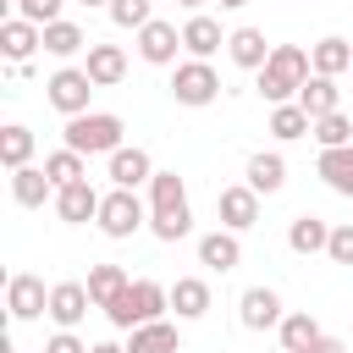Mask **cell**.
<instances>
[{"label":"cell","instance_id":"cell-1","mask_svg":"<svg viewBox=\"0 0 353 353\" xmlns=\"http://www.w3.org/2000/svg\"><path fill=\"white\" fill-rule=\"evenodd\" d=\"M309 50H298V44H276L270 50V61L259 66V94L270 99V105H292V94H303V83H309Z\"/></svg>","mask_w":353,"mask_h":353},{"label":"cell","instance_id":"cell-2","mask_svg":"<svg viewBox=\"0 0 353 353\" xmlns=\"http://www.w3.org/2000/svg\"><path fill=\"white\" fill-rule=\"evenodd\" d=\"M149 193H154V237H160V243L188 237L193 210H188V188H182V176H176V171H154Z\"/></svg>","mask_w":353,"mask_h":353},{"label":"cell","instance_id":"cell-3","mask_svg":"<svg viewBox=\"0 0 353 353\" xmlns=\"http://www.w3.org/2000/svg\"><path fill=\"white\" fill-rule=\"evenodd\" d=\"M160 309H171V287H160V281H132V287H127L116 303H105L110 325H121V331L160 320Z\"/></svg>","mask_w":353,"mask_h":353},{"label":"cell","instance_id":"cell-4","mask_svg":"<svg viewBox=\"0 0 353 353\" xmlns=\"http://www.w3.org/2000/svg\"><path fill=\"white\" fill-rule=\"evenodd\" d=\"M66 149L77 154H116L121 149V116L110 110H83L66 121Z\"/></svg>","mask_w":353,"mask_h":353},{"label":"cell","instance_id":"cell-5","mask_svg":"<svg viewBox=\"0 0 353 353\" xmlns=\"http://www.w3.org/2000/svg\"><path fill=\"white\" fill-rule=\"evenodd\" d=\"M99 232H110V237H132L138 226H143V204H138V193L132 188H110L105 199H99Z\"/></svg>","mask_w":353,"mask_h":353},{"label":"cell","instance_id":"cell-6","mask_svg":"<svg viewBox=\"0 0 353 353\" xmlns=\"http://www.w3.org/2000/svg\"><path fill=\"white\" fill-rule=\"evenodd\" d=\"M171 94H176V105H210L221 94V77H215L210 61H182L176 77H171Z\"/></svg>","mask_w":353,"mask_h":353},{"label":"cell","instance_id":"cell-7","mask_svg":"<svg viewBox=\"0 0 353 353\" xmlns=\"http://www.w3.org/2000/svg\"><path fill=\"white\" fill-rule=\"evenodd\" d=\"M44 88H50V105H55V110L83 116V110H88V94H94V77H88L83 66H61V72H55Z\"/></svg>","mask_w":353,"mask_h":353},{"label":"cell","instance_id":"cell-8","mask_svg":"<svg viewBox=\"0 0 353 353\" xmlns=\"http://www.w3.org/2000/svg\"><path fill=\"white\" fill-rule=\"evenodd\" d=\"M6 309H11V320L50 314V292H44V281H39V276H28V270H17V276L6 281Z\"/></svg>","mask_w":353,"mask_h":353},{"label":"cell","instance_id":"cell-9","mask_svg":"<svg viewBox=\"0 0 353 353\" xmlns=\"http://www.w3.org/2000/svg\"><path fill=\"white\" fill-rule=\"evenodd\" d=\"M215 210H221L226 232H243V226H254V221H259V193H254L248 182H237V188H221Z\"/></svg>","mask_w":353,"mask_h":353},{"label":"cell","instance_id":"cell-10","mask_svg":"<svg viewBox=\"0 0 353 353\" xmlns=\"http://www.w3.org/2000/svg\"><path fill=\"white\" fill-rule=\"evenodd\" d=\"M88 281H61V287H50V320L61 325V331H72L83 314H88Z\"/></svg>","mask_w":353,"mask_h":353},{"label":"cell","instance_id":"cell-11","mask_svg":"<svg viewBox=\"0 0 353 353\" xmlns=\"http://www.w3.org/2000/svg\"><path fill=\"white\" fill-rule=\"evenodd\" d=\"M39 44H44V28H33L28 17H11V22L0 28V55H6L11 66H22V61H28Z\"/></svg>","mask_w":353,"mask_h":353},{"label":"cell","instance_id":"cell-12","mask_svg":"<svg viewBox=\"0 0 353 353\" xmlns=\"http://www.w3.org/2000/svg\"><path fill=\"white\" fill-rule=\"evenodd\" d=\"M176 44H182V33L171 28V22H149V28H138V55L143 61H154V66H165V61H176Z\"/></svg>","mask_w":353,"mask_h":353},{"label":"cell","instance_id":"cell-13","mask_svg":"<svg viewBox=\"0 0 353 353\" xmlns=\"http://www.w3.org/2000/svg\"><path fill=\"white\" fill-rule=\"evenodd\" d=\"M83 72L94 77V88L121 83V77H127V55H121V44H88V66H83Z\"/></svg>","mask_w":353,"mask_h":353},{"label":"cell","instance_id":"cell-14","mask_svg":"<svg viewBox=\"0 0 353 353\" xmlns=\"http://www.w3.org/2000/svg\"><path fill=\"white\" fill-rule=\"evenodd\" d=\"M287 314H281V298L270 292V287H248L243 292V325L248 331H265V325H281Z\"/></svg>","mask_w":353,"mask_h":353},{"label":"cell","instance_id":"cell-15","mask_svg":"<svg viewBox=\"0 0 353 353\" xmlns=\"http://www.w3.org/2000/svg\"><path fill=\"white\" fill-rule=\"evenodd\" d=\"M182 44L193 50V61H204V55H215V50L226 44V33H221V22H215V17L193 11V17H188V28H182Z\"/></svg>","mask_w":353,"mask_h":353},{"label":"cell","instance_id":"cell-16","mask_svg":"<svg viewBox=\"0 0 353 353\" xmlns=\"http://www.w3.org/2000/svg\"><path fill=\"white\" fill-rule=\"evenodd\" d=\"M237 259H243L237 232H204V237H199V265H210V270H232Z\"/></svg>","mask_w":353,"mask_h":353},{"label":"cell","instance_id":"cell-17","mask_svg":"<svg viewBox=\"0 0 353 353\" xmlns=\"http://www.w3.org/2000/svg\"><path fill=\"white\" fill-rule=\"evenodd\" d=\"M171 309H176L182 320L210 314V281H204V276H176V287H171Z\"/></svg>","mask_w":353,"mask_h":353},{"label":"cell","instance_id":"cell-18","mask_svg":"<svg viewBox=\"0 0 353 353\" xmlns=\"http://www.w3.org/2000/svg\"><path fill=\"white\" fill-rule=\"evenodd\" d=\"M226 50H232V61L248 66V72H259V66L270 61V44H265L259 28H237V33H226Z\"/></svg>","mask_w":353,"mask_h":353},{"label":"cell","instance_id":"cell-19","mask_svg":"<svg viewBox=\"0 0 353 353\" xmlns=\"http://www.w3.org/2000/svg\"><path fill=\"white\" fill-rule=\"evenodd\" d=\"M110 176H116V188L154 182V160H149L143 149H116V154H110Z\"/></svg>","mask_w":353,"mask_h":353},{"label":"cell","instance_id":"cell-20","mask_svg":"<svg viewBox=\"0 0 353 353\" xmlns=\"http://www.w3.org/2000/svg\"><path fill=\"white\" fill-rule=\"evenodd\" d=\"M243 176H248V188H254V193H276V188L287 182V160H281V154H265V149H259V154H248Z\"/></svg>","mask_w":353,"mask_h":353},{"label":"cell","instance_id":"cell-21","mask_svg":"<svg viewBox=\"0 0 353 353\" xmlns=\"http://www.w3.org/2000/svg\"><path fill=\"white\" fill-rule=\"evenodd\" d=\"M309 61H314V77H342V72H353V44L347 39H320L309 50Z\"/></svg>","mask_w":353,"mask_h":353},{"label":"cell","instance_id":"cell-22","mask_svg":"<svg viewBox=\"0 0 353 353\" xmlns=\"http://www.w3.org/2000/svg\"><path fill=\"white\" fill-rule=\"evenodd\" d=\"M320 336H325V331H320V320H314L309 309H298V314L281 320V353H309Z\"/></svg>","mask_w":353,"mask_h":353},{"label":"cell","instance_id":"cell-23","mask_svg":"<svg viewBox=\"0 0 353 353\" xmlns=\"http://www.w3.org/2000/svg\"><path fill=\"white\" fill-rule=\"evenodd\" d=\"M182 342H176V325L171 320H149V325H132V342H127V353H176Z\"/></svg>","mask_w":353,"mask_h":353},{"label":"cell","instance_id":"cell-24","mask_svg":"<svg viewBox=\"0 0 353 353\" xmlns=\"http://www.w3.org/2000/svg\"><path fill=\"white\" fill-rule=\"evenodd\" d=\"M55 210H61V221H88V215H99V193L88 182L55 188Z\"/></svg>","mask_w":353,"mask_h":353},{"label":"cell","instance_id":"cell-25","mask_svg":"<svg viewBox=\"0 0 353 353\" xmlns=\"http://www.w3.org/2000/svg\"><path fill=\"white\" fill-rule=\"evenodd\" d=\"M287 243H292V254H320V248L331 243V226H325L320 215H298V221L287 226Z\"/></svg>","mask_w":353,"mask_h":353},{"label":"cell","instance_id":"cell-26","mask_svg":"<svg viewBox=\"0 0 353 353\" xmlns=\"http://www.w3.org/2000/svg\"><path fill=\"white\" fill-rule=\"evenodd\" d=\"M127 287H132V281H127V270H121V265H94V270H88V298H94L99 309H105V303H116Z\"/></svg>","mask_w":353,"mask_h":353},{"label":"cell","instance_id":"cell-27","mask_svg":"<svg viewBox=\"0 0 353 353\" xmlns=\"http://www.w3.org/2000/svg\"><path fill=\"white\" fill-rule=\"evenodd\" d=\"M50 171H33V165H22V171H11V193H17V204H28V210H39L44 199H50Z\"/></svg>","mask_w":353,"mask_h":353},{"label":"cell","instance_id":"cell-28","mask_svg":"<svg viewBox=\"0 0 353 353\" xmlns=\"http://www.w3.org/2000/svg\"><path fill=\"white\" fill-rule=\"evenodd\" d=\"M320 176H325L336 193L353 199V143H347V149H320Z\"/></svg>","mask_w":353,"mask_h":353},{"label":"cell","instance_id":"cell-29","mask_svg":"<svg viewBox=\"0 0 353 353\" xmlns=\"http://www.w3.org/2000/svg\"><path fill=\"white\" fill-rule=\"evenodd\" d=\"M298 105L320 121V116H336V77H309L303 83V94H298Z\"/></svg>","mask_w":353,"mask_h":353},{"label":"cell","instance_id":"cell-30","mask_svg":"<svg viewBox=\"0 0 353 353\" xmlns=\"http://www.w3.org/2000/svg\"><path fill=\"white\" fill-rule=\"evenodd\" d=\"M270 132L276 138H303V132H314V116L292 99V105H270Z\"/></svg>","mask_w":353,"mask_h":353},{"label":"cell","instance_id":"cell-31","mask_svg":"<svg viewBox=\"0 0 353 353\" xmlns=\"http://www.w3.org/2000/svg\"><path fill=\"white\" fill-rule=\"evenodd\" d=\"M44 171H50V182H55V188L88 182V165H83V154H77V149H55V154H44Z\"/></svg>","mask_w":353,"mask_h":353},{"label":"cell","instance_id":"cell-32","mask_svg":"<svg viewBox=\"0 0 353 353\" xmlns=\"http://www.w3.org/2000/svg\"><path fill=\"white\" fill-rule=\"evenodd\" d=\"M44 50L50 55H77V50H88V33L77 22H50L44 28Z\"/></svg>","mask_w":353,"mask_h":353},{"label":"cell","instance_id":"cell-33","mask_svg":"<svg viewBox=\"0 0 353 353\" xmlns=\"http://www.w3.org/2000/svg\"><path fill=\"white\" fill-rule=\"evenodd\" d=\"M28 154H33V132L11 121V127L0 132V160H6L11 171H22V165H28Z\"/></svg>","mask_w":353,"mask_h":353},{"label":"cell","instance_id":"cell-34","mask_svg":"<svg viewBox=\"0 0 353 353\" xmlns=\"http://www.w3.org/2000/svg\"><path fill=\"white\" fill-rule=\"evenodd\" d=\"M314 138H320V149H347L353 143V121L336 110V116H320L314 121Z\"/></svg>","mask_w":353,"mask_h":353},{"label":"cell","instance_id":"cell-35","mask_svg":"<svg viewBox=\"0 0 353 353\" xmlns=\"http://www.w3.org/2000/svg\"><path fill=\"white\" fill-rule=\"evenodd\" d=\"M110 17L121 22V28H149L154 17H149V0H110Z\"/></svg>","mask_w":353,"mask_h":353},{"label":"cell","instance_id":"cell-36","mask_svg":"<svg viewBox=\"0 0 353 353\" xmlns=\"http://www.w3.org/2000/svg\"><path fill=\"white\" fill-rule=\"evenodd\" d=\"M22 17L33 28H50V22H61V0H22Z\"/></svg>","mask_w":353,"mask_h":353},{"label":"cell","instance_id":"cell-37","mask_svg":"<svg viewBox=\"0 0 353 353\" xmlns=\"http://www.w3.org/2000/svg\"><path fill=\"white\" fill-rule=\"evenodd\" d=\"M325 254H331L336 265H353V226H331V243H325Z\"/></svg>","mask_w":353,"mask_h":353},{"label":"cell","instance_id":"cell-38","mask_svg":"<svg viewBox=\"0 0 353 353\" xmlns=\"http://www.w3.org/2000/svg\"><path fill=\"white\" fill-rule=\"evenodd\" d=\"M44 353H88V342H83L77 331H55V336L44 342Z\"/></svg>","mask_w":353,"mask_h":353},{"label":"cell","instance_id":"cell-39","mask_svg":"<svg viewBox=\"0 0 353 353\" xmlns=\"http://www.w3.org/2000/svg\"><path fill=\"white\" fill-rule=\"evenodd\" d=\"M309 353H347V342H342V336H320Z\"/></svg>","mask_w":353,"mask_h":353},{"label":"cell","instance_id":"cell-40","mask_svg":"<svg viewBox=\"0 0 353 353\" xmlns=\"http://www.w3.org/2000/svg\"><path fill=\"white\" fill-rule=\"evenodd\" d=\"M88 353H127V347H121V342H94Z\"/></svg>","mask_w":353,"mask_h":353},{"label":"cell","instance_id":"cell-41","mask_svg":"<svg viewBox=\"0 0 353 353\" xmlns=\"http://www.w3.org/2000/svg\"><path fill=\"white\" fill-rule=\"evenodd\" d=\"M221 6H248V0H221Z\"/></svg>","mask_w":353,"mask_h":353},{"label":"cell","instance_id":"cell-42","mask_svg":"<svg viewBox=\"0 0 353 353\" xmlns=\"http://www.w3.org/2000/svg\"><path fill=\"white\" fill-rule=\"evenodd\" d=\"M176 6H204V0H176Z\"/></svg>","mask_w":353,"mask_h":353},{"label":"cell","instance_id":"cell-43","mask_svg":"<svg viewBox=\"0 0 353 353\" xmlns=\"http://www.w3.org/2000/svg\"><path fill=\"white\" fill-rule=\"evenodd\" d=\"M83 6H99V0H83Z\"/></svg>","mask_w":353,"mask_h":353},{"label":"cell","instance_id":"cell-44","mask_svg":"<svg viewBox=\"0 0 353 353\" xmlns=\"http://www.w3.org/2000/svg\"><path fill=\"white\" fill-rule=\"evenodd\" d=\"M17 6H22V0H17Z\"/></svg>","mask_w":353,"mask_h":353}]
</instances>
